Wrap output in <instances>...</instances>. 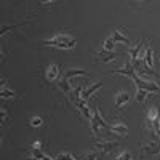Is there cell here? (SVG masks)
I'll use <instances>...</instances> for the list:
<instances>
[{"label": "cell", "mask_w": 160, "mask_h": 160, "mask_svg": "<svg viewBox=\"0 0 160 160\" xmlns=\"http://www.w3.org/2000/svg\"><path fill=\"white\" fill-rule=\"evenodd\" d=\"M75 38L71 37V35H66V34H59V35H55L53 38L43 42L42 45L45 47H58V48H64V50H71L75 47Z\"/></svg>", "instance_id": "6da1fadb"}, {"label": "cell", "mask_w": 160, "mask_h": 160, "mask_svg": "<svg viewBox=\"0 0 160 160\" xmlns=\"http://www.w3.org/2000/svg\"><path fill=\"white\" fill-rule=\"evenodd\" d=\"M133 80H135V83L138 85L139 90H144V91H148V93H152V91H158L160 90L158 85H155L154 82H151V80H142L138 74H136V77L133 78Z\"/></svg>", "instance_id": "7a4b0ae2"}, {"label": "cell", "mask_w": 160, "mask_h": 160, "mask_svg": "<svg viewBox=\"0 0 160 160\" xmlns=\"http://www.w3.org/2000/svg\"><path fill=\"white\" fill-rule=\"evenodd\" d=\"M112 74H120V75H127V77H130L131 80L136 77V72H135V69H133V66L128 62V64H125L123 68H120V69H115V71H112Z\"/></svg>", "instance_id": "3957f363"}, {"label": "cell", "mask_w": 160, "mask_h": 160, "mask_svg": "<svg viewBox=\"0 0 160 160\" xmlns=\"http://www.w3.org/2000/svg\"><path fill=\"white\" fill-rule=\"evenodd\" d=\"M102 87V82H96L95 85H91L90 88H87V90H82V91H80V95H78V98L80 99H82V101H85V99H88L91 95H93V93H95L98 88H101Z\"/></svg>", "instance_id": "277c9868"}, {"label": "cell", "mask_w": 160, "mask_h": 160, "mask_svg": "<svg viewBox=\"0 0 160 160\" xmlns=\"http://www.w3.org/2000/svg\"><path fill=\"white\" fill-rule=\"evenodd\" d=\"M109 131H114V133H117V135L125 136L127 133H128V127L125 123H122V122H115V123H111L109 125Z\"/></svg>", "instance_id": "5b68a950"}, {"label": "cell", "mask_w": 160, "mask_h": 160, "mask_svg": "<svg viewBox=\"0 0 160 160\" xmlns=\"http://www.w3.org/2000/svg\"><path fill=\"white\" fill-rule=\"evenodd\" d=\"M59 77V68L56 64H51L48 66V69H47V80H50V82H55V80H58Z\"/></svg>", "instance_id": "8992f818"}, {"label": "cell", "mask_w": 160, "mask_h": 160, "mask_svg": "<svg viewBox=\"0 0 160 160\" xmlns=\"http://www.w3.org/2000/svg\"><path fill=\"white\" fill-rule=\"evenodd\" d=\"M128 99H130V95H128L127 91H118V93H117V96H115V108L120 109L123 104L128 102Z\"/></svg>", "instance_id": "52a82bcc"}, {"label": "cell", "mask_w": 160, "mask_h": 160, "mask_svg": "<svg viewBox=\"0 0 160 160\" xmlns=\"http://www.w3.org/2000/svg\"><path fill=\"white\" fill-rule=\"evenodd\" d=\"M96 59H99V61H102V62H112L114 59H115V53H112V51H99V53H96Z\"/></svg>", "instance_id": "ba28073f"}, {"label": "cell", "mask_w": 160, "mask_h": 160, "mask_svg": "<svg viewBox=\"0 0 160 160\" xmlns=\"http://www.w3.org/2000/svg\"><path fill=\"white\" fill-rule=\"evenodd\" d=\"M115 146H117V142H108V141H98V142H96V146H95V148L101 149V152H102V154H106V152H109L111 149H114Z\"/></svg>", "instance_id": "9c48e42d"}, {"label": "cell", "mask_w": 160, "mask_h": 160, "mask_svg": "<svg viewBox=\"0 0 160 160\" xmlns=\"http://www.w3.org/2000/svg\"><path fill=\"white\" fill-rule=\"evenodd\" d=\"M77 108H78V111L83 114V117L87 118V120H91V117H93V114H90V109H88V104L85 102V101H82L80 99L78 102H77Z\"/></svg>", "instance_id": "30bf717a"}, {"label": "cell", "mask_w": 160, "mask_h": 160, "mask_svg": "<svg viewBox=\"0 0 160 160\" xmlns=\"http://www.w3.org/2000/svg\"><path fill=\"white\" fill-rule=\"evenodd\" d=\"M142 152L146 154H155L158 152V142L157 141H149L148 144H142Z\"/></svg>", "instance_id": "8fae6325"}, {"label": "cell", "mask_w": 160, "mask_h": 160, "mask_svg": "<svg viewBox=\"0 0 160 160\" xmlns=\"http://www.w3.org/2000/svg\"><path fill=\"white\" fill-rule=\"evenodd\" d=\"M114 42H123L125 45H130V38L123 34V32H120V29H115L114 31Z\"/></svg>", "instance_id": "7c38bea8"}, {"label": "cell", "mask_w": 160, "mask_h": 160, "mask_svg": "<svg viewBox=\"0 0 160 160\" xmlns=\"http://www.w3.org/2000/svg\"><path fill=\"white\" fill-rule=\"evenodd\" d=\"M152 55H154V50L152 48H148L144 53V64H146V68H149L152 71L154 68V62H152Z\"/></svg>", "instance_id": "4fadbf2b"}, {"label": "cell", "mask_w": 160, "mask_h": 160, "mask_svg": "<svg viewBox=\"0 0 160 160\" xmlns=\"http://www.w3.org/2000/svg\"><path fill=\"white\" fill-rule=\"evenodd\" d=\"M142 45H144V42H141L136 48H133V50H130V58H131V61H138V58H139V51L142 50Z\"/></svg>", "instance_id": "5bb4252c"}, {"label": "cell", "mask_w": 160, "mask_h": 160, "mask_svg": "<svg viewBox=\"0 0 160 160\" xmlns=\"http://www.w3.org/2000/svg\"><path fill=\"white\" fill-rule=\"evenodd\" d=\"M75 75H88V74H87V71H82V69H72L66 74V80L71 78V77H75Z\"/></svg>", "instance_id": "9a60e30c"}, {"label": "cell", "mask_w": 160, "mask_h": 160, "mask_svg": "<svg viewBox=\"0 0 160 160\" xmlns=\"http://www.w3.org/2000/svg\"><path fill=\"white\" fill-rule=\"evenodd\" d=\"M148 118L151 120L152 123L155 122V120H158V111H157V108H151V109H149V112H148Z\"/></svg>", "instance_id": "2e32d148"}, {"label": "cell", "mask_w": 160, "mask_h": 160, "mask_svg": "<svg viewBox=\"0 0 160 160\" xmlns=\"http://www.w3.org/2000/svg\"><path fill=\"white\" fill-rule=\"evenodd\" d=\"M114 43H115V42H114V38H112V37L106 38V40H104V50H106V51H112Z\"/></svg>", "instance_id": "e0dca14e"}, {"label": "cell", "mask_w": 160, "mask_h": 160, "mask_svg": "<svg viewBox=\"0 0 160 160\" xmlns=\"http://www.w3.org/2000/svg\"><path fill=\"white\" fill-rule=\"evenodd\" d=\"M115 160H133V155H131V152L125 151V152H122V154H118V155L115 157Z\"/></svg>", "instance_id": "ac0fdd59"}, {"label": "cell", "mask_w": 160, "mask_h": 160, "mask_svg": "<svg viewBox=\"0 0 160 160\" xmlns=\"http://www.w3.org/2000/svg\"><path fill=\"white\" fill-rule=\"evenodd\" d=\"M42 122H43V120L40 118V117H32V118L29 120V125H31V127H40V125H42Z\"/></svg>", "instance_id": "d6986e66"}, {"label": "cell", "mask_w": 160, "mask_h": 160, "mask_svg": "<svg viewBox=\"0 0 160 160\" xmlns=\"http://www.w3.org/2000/svg\"><path fill=\"white\" fill-rule=\"evenodd\" d=\"M146 96H148V91H144V90H139V88H138V93H136V99H138L139 102H142V101L146 99Z\"/></svg>", "instance_id": "ffe728a7"}, {"label": "cell", "mask_w": 160, "mask_h": 160, "mask_svg": "<svg viewBox=\"0 0 160 160\" xmlns=\"http://www.w3.org/2000/svg\"><path fill=\"white\" fill-rule=\"evenodd\" d=\"M55 160H75V157L74 155H71V154H59V155H56V158Z\"/></svg>", "instance_id": "44dd1931"}, {"label": "cell", "mask_w": 160, "mask_h": 160, "mask_svg": "<svg viewBox=\"0 0 160 160\" xmlns=\"http://www.w3.org/2000/svg\"><path fill=\"white\" fill-rule=\"evenodd\" d=\"M152 125H154V131H155V135L160 138V118H158V120H155V122H154Z\"/></svg>", "instance_id": "7402d4cb"}, {"label": "cell", "mask_w": 160, "mask_h": 160, "mask_svg": "<svg viewBox=\"0 0 160 160\" xmlns=\"http://www.w3.org/2000/svg\"><path fill=\"white\" fill-rule=\"evenodd\" d=\"M85 160H98V154L96 152H90L85 155Z\"/></svg>", "instance_id": "603a6c76"}, {"label": "cell", "mask_w": 160, "mask_h": 160, "mask_svg": "<svg viewBox=\"0 0 160 160\" xmlns=\"http://www.w3.org/2000/svg\"><path fill=\"white\" fill-rule=\"evenodd\" d=\"M13 91H5V88H2V98H11Z\"/></svg>", "instance_id": "cb8c5ba5"}, {"label": "cell", "mask_w": 160, "mask_h": 160, "mask_svg": "<svg viewBox=\"0 0 160 160\" xmlns=\"http://www.w3.org/2000/svg\"><path fill=\"white\" fill-rule=\"evenodd\" d=\"M40 146H42V144H40V141H35L32 144V149H40Z\"/></svg>", "instance_id": "d4e9b609"}, {"label": "cell", "mask_w": 160, "mask_h": 160, "mask_svg": "<svg viewBox=\"0 0 160 160\" xmlns=\"http://www.w3.org/2000/svg\"><path fill=\"white\" fill-rule=\"evenodd\" d=\"M28 160H38V158H35V157H31V158H28Z\"/></svg>", "instance_id": "484cf974"}, {"label": "cell", "mask_w": 160, "mask_h": 160, "mask_svg": "<svg viewBox=\"0 0 160 160\" xmlns=\"http://www.w3.org/2000/svg\"><path fill=\"white\" fill-rule=\"evenodd\" d=\"M158 61H160V58H158Z\"/></svg>", "instance_id": "4316f807"}]
</instances>
